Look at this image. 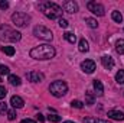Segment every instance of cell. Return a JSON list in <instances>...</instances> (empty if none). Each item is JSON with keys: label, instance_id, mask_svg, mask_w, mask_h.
Here are the masks:
<instances>
[{"label": "cell", "instance_id": "1", "mask_svg": "<svg viewBox=\"0 0 124 123\" xmlns=\"http://www.w3.org/2000/svg\"><path fill=\"white\" fill-rule=\"evenodd\" d=\"M31 57L39 61H45V60H51L55 57V48L51 46L49 44H43L39 46H35L31 51Z\"/></svg>", "mask_w": 124, "mask_h": 123}, {"label": "cell", "instance_id": "33", "mask_svg": "<svg viewBox=\"0 0 124 123\" xmlns=\"http://www.w3.org/2000/svg\"><path fill=\"white\" fill-rule=\"evenodd\" d=\"M36 119H38L39 122H45V117H43V114H40V113H39V114L36 116Z\"/></svg>", "mask_w": 124, "mask_h": 123}, {"label": "cell", "instance_id": "5", "mask_svg": "<svg viewBox=\"0 0 124 123\" xmlns=\"http://www.w3.org/2000/svg\"><path fill=\"white\" fill-rule=\"evenodd\" d=\"M29 20H31V18H29L26 13H23V12H16V13H13V16H12V22H13L17 28H25V26L29 23Z\"/></svg>", "mask_w": 124, "mask_h": 123}, {"label": "cell", "instance_id": "29", "mask_svg": "<svg viewBox=\"0 0 124 123\" xmlns=\"http://www.w3.org/2000/svg\"><path fill=\"white\" fill-rule=\"evenodd\" d=\"M6 94H7V90H6L3 86H0V98H4Z\"/></svg>", "mask_w": 124, "mask_h": 123}, {"label": "cell", "instance_id": "27", "mask_svg": "<svg viewBox=\"0 0 124 123\" xmlns=\"http://www.w3.org/2000/svg\"><path fill=\"white\" fill-rule=\"evenodd\" d=\"M7 117H9V120H15L16 119V112L15 110H9L7 112Z\"/></svg>", "mask_w": 124, "mask_h": 123}, {"label": "cell", "instance_id": "25", "mask_svg": "<svg viewBox=\"0 0 124 123\" xmlns=\"http://www.w3.org/2000/svg\"><path fill=\"white\" fill-rule=\"evenodd\" d=\"M72 107H75V109H82L84 107V103L82 101H79V100H72Z\"/></svg>", "mask_w": 124, "mask_h": 123}, {"label": "cell", "instance_id": "24", "mask_svg": "<svg viewBox=\"0 0 124 123\" xmlns=\"http://www.w3.org/2000/svg\"><path fill=\"white\" fill-rule=\"evenodd\" d=\"M48 120H51V122H54V123H58L62 120V117L59 114H49L48 116Z\"/></svg>", "mask_w": 124, "mask_h": 123}, {"label": "cell", "instance_id": "37", "mask_svg": "<svg viewBox=\"0 0 124 123\" xmlns=\"http://www.w3.org/2000/svg\"><path fill=\"white\" fill-rule=\"evenodd\" d=\"M0 81H1V78H0Z\"/></svg>", "mask_w": 124, "mask_h": 123}, {"label": "cell", "instance_id": "3", "mask_svg": "<svg viewBox=\"0 0 124 123\" xmlns=\"http://www.w3.org/2000/svg\"><path fill=\"white\" fill-rule=\"evenodd\" d=\"M20 38H22V33L20 32L12 29L7 25H1L0 26V39L1 41H6V42H17V41H20Z\"/></svg>", "mask_w": 124, "mask_h": 123}, {"label": "cell", "instance_id": "26", "mask_svg": "<svg viewBox=\"0 0 124 123\" xmlns=\"http://www.w3.org/2000/svg\"><path fill=\"white\" fill-rule=\"evenodd\" d=\"M9 74V67L7 65H0V75H6Z\"/></svg>", "mask_w": 124, "mask_h": 123}, {"label": "cell", "instance_id": "19", "mask_svg": "<svg viewBox=\"0 0 124 123\" xmlns=\"http://www.w3.org/2000/svg\"><path fill=\"white\" fill-rule=\"evenodd\" d=\"M1 51H3L6 55H9V57H13V55H15V48H13V46L6 45V46H3V48H1Z\"/></svg>", "mask_w": 124, "mask_h": 123}, {"label": "cell", "instance_id": "30", "mask_svg": "<svg viewBox=\"0 0 124 123\" xmlns=\"http://www.w3.org/2000/svg\"><path fill=\"white\" fill-rule=\"evenodd\" d=\"M7 7H9V3L4 1V0H1V1H0V9H1V10H6Z\"/></svg>", "mask_w": 124, "mask_h": 123}, {"label": "cell", "instance_id": "4", "mask_svg": "<svg viewBox=\"0 0 124 123\" xmlns=\"http://www.w3.org/2000/svg\"><path fill=\"white\" fill-rule=\"evenodd\" d=\"M49 91L51 94L54 96V97H62V96H65L66 91H68V86H66V83L65 81H54L51 86H49Z\"/></svg>", "mask_w": 124, "mask_h": 123}, {"label": "cell", "instance_id": "20", "mask_svg": "<svg viewBox=\"0 0 124 123\" xmlns=\"http://www.w3.org/2000/svg\"><path fill=\"white\" fill-rule=\"evenodd\" d=\"M9 83L12 84V86H20V78L17 77V75H9Z\"/></svg>", "mask_w": 124, "mask_h": 123}, {"label": "cell", "instance_id": "6", "mask_svg": "<svg viewBox=\"0 0 124 123\" xmlns=\"http://www.w3.org/2000/svg\"><path fill=\"white\" fill-rule=\"evenodd\" d=\"M33 35L38 36V38H40V39H43V41H52V38H54L52 32L49 31L48 28L42 26V25L35 26V29H33Z\"/></svg>", "mask_w": 124, "mask_h": 123}, {"label": "cell", "instance_id": "16", "mask_svg": "<svg viewBox=\"0 0 124 123\" xmlns=\"http://www.w3.org/2000/svg\"><path fill=\"white\" fill-rule=\"evenodd\" d=\"M111 18H113V20L117 22V23H121V20H123V15H121L118 10H114V12L111 13Z\"/></svg>", "mask_w": 124, "mask_h": 123}, {"label": "cell", "instance_id": "11", "mask_svg": "<svg viewBox=\"0 0 124 123\" xmlns=\"http://www.w3.org/2000/svg\"><path fill=\"white\" fill-rule=\"evenodd\" d=\"M10 104H12L15 109H22V107L25 106V101H23V98L19 97V96H12V98H10Z\"/></svg>", "mask_w": 124, "mask_h": 123}, {"label": "cell", "instance_id": "7", "mask_svg": "<svg viewBox=\"0 0 124 123\" xmlns=\"http://www.w3.org/2000/svg\"><path fill=\"white\" fill-rule=\"evenodd\" d=\"M87 7H88V10L91 13L97 15V16H104V13H105L104 6L101 3H97V1H88L87 3Z\"/></svg>", "mask_w": 124, "mask_h": 123}, {"label": "cell", "instance_id": "23", "mask_svg": "<svg viewBox=\"0 0 124 123\" xmlns=\"http://www.w3.org/2000/svg\"><path fill=\"white\" fill-rule=\"evenodd\" d=\"M85 22H87V25H88L90 28H93V29L98 28V23H97V20H95V19H93V18H87V19H85Z\"/></svg>", "mask_w": 124, "mask_h": 123}, {"label": "cell", "instance_id": "22", "mask_svg": "<svg viewBox=\"0 0 124 123\" xmlns=\"http://www.w3.org/2000/svg\"><path fill=\"white\" fill-rule=\"evenodd\" d=\"M116 81L118 84H124V70H120L117 74H116Z\"/></svg>", "mask_w": 124, "mask_h": 123}, {"label": "cell", "instance_id": "12", "mask_svg": "<svg viewBox=\"0 0 124 123\" xmlns=\"http://www.w3.org/2000/svg\"><path fill=\"white\" fill-rule=\"evenodd\" d=\"M108 117L113 119V120H124V113L123 112H120V110L113 109V110L108 112Z\"/></svg>", "mask_w": 124, "mask_h": 123}, {"label": "cell", "instance_id": "15", "mask_svg": "<svg viewBox=\"0 0 124 123\" xmlns=\"http://www.w3.org/2000/svg\"><path fill=\"white\" fill-rule=\"evenodd\" d=\"M78 49H79L81 52H88V49H90L88 42H87L85 39H81V41H79V45H78Z\"/></svg>", "mask_w": 124, "mask_h": 123}, {"label": "cell", "instance_id": "21", "mask_svg": "<svg viewBox=\"0 0 124 123\" xmlns=\"http://www.w3.org/2000/svg\"><path fill=\"white\" fill-rule=\"evenodd\" d=\"M116 51H117L118 54H124V39L117 41V44H116Z\"/></svg>", "mask_w": 124, "mask_h": 123}, {"label": "cell", "instance_id": "32", "mask_svg": "<svg viewBox=\"0 0 124 123\" xmlns=\"http://www.w3.org/2000/svg\"><path fill=\"white\" fill-rule=\"evenodd\" d=\"M84 123H97V119H93V117H85V119H84Z\"/></svg>", "mask_w": 124, "mask_h": 123}, {"label": "cell", "instance_id": "36", "mask_svg": "<svg viewBox=\"0 0 124 123\" xmlns=\"http://www.w3.org/2000/svg\"><path fill=\"white\" fill-rule=\"evenodd\" d=\"M62 123H75V122H71V120H69V122H62Z\"/></svg>", "mask_w": 124, "mask_h": 123}, {"label": "cell", "instance_id": "13", "mask_svg": "<svg viewBox=\"0 0 124 123\" xmlns=\"http://www.w3.org/2000/svg\"><path fill=\"white\" fill-rule=\"evenodd\" d=\"M101 62H102L104 68H107V70L114 68V60H113L111 57H108V55H104V57L101 58Z\"/></svg>", "mask_w": 124, "mask_h": 123}, {"label": "cell", "instance_id": "8", "mask_svg": "<svg viewBox=\"0 0 124 123\" xmlns=\"http://www.w3.org/2000/svg\"><path fill=\"white\" fill-rule=\"evenodd\" d=\"M81 70H82L84 72H87V74H93L94 71H95V62H94L93 60H85V61H82Z\"/></svg>", "mask_w": 124, "mask_h": 123}, {"label": "cell", "instance_id": "28", "mask_svg": "<svg viewBox=\"0 0 124 123\" xmlns=\"http://www.w3.org/2000/svg\"><path fill=\"white\" fill-rule=\"evenodd\" d=\"M68 25H69V23H68V20H66V19H59V26H61V28H68Z\"/></svg>", "mask_w": 124, "mask_h": 123}, {"label": "cell", "instance_id": "2", "mask_svg": "<svg viewBox=\"0 0 124 123\" xmlns=\"http://www.w3.org/2000/svg\"><path fill=\"white\" fill-rule=\"evenodd\" d=\"M39 9L49 19H58L62 15V7L54 1H42V3H39Z\"/></svg>", "mask_w": 124, "mask_h": 123}, {"label": "cell", "instance_id": "18", "mask_svg": "<svg viewBox=\"0 0 124 123\" xmlns=\"http://www.w3.org/2000/svg\"><path fill=\"white\" fill-rule=\"evenodd\" d=\"M85 104H88V106L94 104V94H93V91H87L85 93Z\"/></svg>", "mask_w": 124, "mask_h": 123}, {"label": "cell", "instance_id": "31", "mask_svg": "<svg viewBox=\"0 0 124 123\" xmlns=\"http://www.w3.org/2000/svg\"><path fill=\"white\" fill-rule=\"evenodd\" d=\"M7 112V104L6 103H0V113H4Z\"/></svg>", "mask_w": 124, "mask_h": 123}, {"label": "cell", "instance_id": "14", "mask_svg": "<svg viewBox=\"0 0 124 123\" xmlns=\"http://www.w3.org/2000/svg\"><path fill=\"white\" fill-rule=\"evenodd\" d=\"M93 86H94V90L97 93V96H102L104 94V86H102V83L100 80H94Z\"/></svg>", "mask_w": 124, "mask_h": 123}, {"label": "cell", "instance_id": "17", "mask_svg": "<svg viewBox=\"0 0 124 123\" xmlns=\"http://www.w3.org/2000/svg\"><path fill=\"white\" fill-rule=\"evenodd\" d=\"M63 38H65L69 44H75V42H77V36H75L74 33H71V32H65V33H63Z\"/></svg>", "mask_w": 124, "mask_h": 123}, {"label": "cell", "instance_id": "35", "mask_svg": "<svg viewBox=\"0 0 124 123\" xmlns=\"http://www.w3.org/2000/svg\"><path fill=\"white\" fill-rule=\"evenodd\" d=\"M97 123H111L110 120H102V119H97Z\"/></svg>", "mask_w": 124, "mask_h": 123}, {"label": "cell", "instance_id": "9", "mask_svg": "<svg viewBox=\"0 0 124 123\" xmlns=\"http://www.w3.org/2000/svg\"><path fill=\"white\" fill-rule=\"evenodd\" d=\"M26 78L32 83H40L43 80V74H40L39 71H29L26 72Z\"/></svg>", "mask_w": 124, "mask_h": 123}, {"label": "cell", "instance_id": "10", "mask_svg": "<svg viewBox=\"0 0 124 123\" xmlns=\"http://www.w3.org/2000/svg\"><path fill=\"white\" fill-rule=\"evenodd\" d=\"M63 10L66 13H77L78 12V4L74 0H68V1L63 3Z\"/></svg>", "mask_w": 124, "mask_h": 123}, {"label": "cell", "instance_id": "34", "mask_svg": "<svg viewBox=\"0 0 124 123\" xmlns=\"http://www.w3.org/2000/svg\"><path fill=\"white\" fill-rule=\"evenodd\" d=\"M20 123H36V122H35V120H32V119H23Z\"/></svg>", "mask_w": 124, "mask_h": 123}]
</instances>
